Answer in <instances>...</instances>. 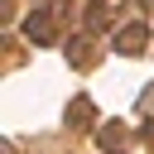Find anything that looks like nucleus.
<instances>
[{"label":"nucleus","instance_id":"nucleus-3","mask_svg":"<svg viewBox=\"0 0 154 154\" xmlns=\"http://www.w3.org/2000/svg\"><path fill=\"white\" fill-rule=\"evenodd\" d=\"M24 34L43 48V43H53V19H48V14H29V19H24Z\"/></svg>","mask_w":154,"mask_h":154},{"label":"nucleus","instance_id":"nucleus-1","mask_svg":"<svg viewBox=\"0 0 154 154\" xmlns=\"http://www.w3.org/2000/svg\"><path fill=\"white\" fill-rule=\"evenodd\" d=\"M144 38H149L144 24H125V29L116 34V48H120V53H144Z\"/></svg>","mask_w":154,"mask_h":154},{"label":"nucleus","instance_id":"nucleus-4","mask_svg":"<svg viewBox=\"0 0 154 154\" xmlns=\"http://www.w3.org/2000/svg\"><path fill=\"white\" fill-rule=\"evenodd\" d=\"M96 144H101V149H120V144H125V130H120V125H101V130H96Z\"/></svg>","mask_w":154,"mask_h":154},{"label":"nucleus","instance_id":"nucleus-2","mask_svg":"<svg viewBox=\"0 0 154 154\" xmlns=\"http://www.w3.org/2000/svg\"><path fill=\"white\" fill-rule=\"evenodd\" d=\"M67 125H72V130H91V125H96V111H91L87 96H77V101L67 106Z\"/></svg>","mask_w":154,"mask_h":154}]
</instances>
